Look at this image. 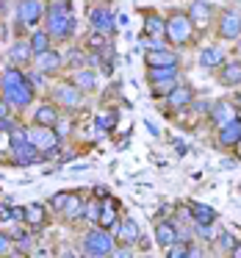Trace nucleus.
<instances>
[{
	"instance_id": "nucleus-1",
	"label": "nucleus",
	"mask_w": 241,
	"mask_h": 258,
	"mask_svg": "<svg viewBox=\"0 0 241 258\" xmlns=\"http://www.w3.org/2000/svg\"><path fill=\"white\" fill-rule=\"evenodd\" d=\"M3 97L14 108H25L34 100V89H31V84L25 81V75L20 70H6V75H3Z\"/></svg>"
},
{
	"instance_id": "nucleus-2",
	"label": "nucleus",
	"mask_w": 241,
	"mask_h": 258,
	"mask_svg": "<svg viewBox=\"0 0 241 258\" xmlns=\"http://www.w3.org/2000/svg\"><path fill=\"white\" fill-rule=\"evenodd\" d=\"M72 28H75V20H72V14H69L67 0H56L50 6V12H47V34L64 39V36L72 34Z\"/></svg>"
},
{
	"instance_id": "nucleus-3",
	"label": "nucleus",
	"mask_w": 241,
	"mask_h": 258,
	"mask_svg": "<svg viewBox=\"0 0 241 258\" xmlns=\"http://www.w3.org/2000/svg\"><path fill=\"white\" fill-rule=\"evenodd\" d=\"M84 252L86 255H111L114 252V239L106 233V230H92V233H86L84 239Z\"/></svg>"
},
{
	"instance_id": "nucleus-4",
	"label": "nucleus",
	"mask_w": 241,
	"mask_h": 258,
	"mask_svg": "<svg viewBox=\"0 0 241 258\" xmlns=\"http://www.w3.org/2000/svg\"><path fill=\"white\" fill-rule=\"evenodd\" d=\"M167 39L172 45H186L191 39V17L186 14H172L167 20Z\"/></svg>"
},
{
	"instance_id": "nucleus-5",
	"label": "nucleus",
	"mask_w": 241,
	"mask_h": 258,
	"mask_svg": "<svg viewBox=\"0 0 241 258\" xmlns=\"http://www.w3.org/2000/svg\"><path fill=\"white\" fill-rule=\"evenodd\" d=\"M238 34H241V14L233 12V9L222 12V17H219V36L222 39H235Z\"/></svg>"
},
{
	"instance_id": "nucleus-6",
	"label": "nucleus",
	"mask_w": 241,
	"mask_h": 258,
	"mask_svg": "<svg viewBox=\"0 0 241 258\" xmlns=\"http://www.w3.org/2000/svg\"><path fill=\"white\" fill-rule=\"evenodd\" d=\"M28 139H31V145H34V147H39L42 153L58 145V136L53 134V131L47 128V125H36L34 131H28Z\"/></svg>"
},
{
	"instance_id": "nucleus-7",
	"label": "nucleus",
	"mask_w": 241,
	"mask_h": 258,
	"mask_svg": "<svg viewBox=\"0 0 241 258\" xmlns=\"http://www.w3.org/2000/svg\"><path fill=\"white\" fill-rule=\"evenodd\" d=\"M150 81L155 86H161L158 95H167V89L178 81V67H150Z\"/></svg>"
},
{
	"instance_id": "nucleus-8",
	"label": "nucleus",
	"mask_w": 241,
	"mask_h": 258,
	"mask_svg": "<svg viewBox=\"0 0 241 258\" xmlns=\"http://www.w3.org/2000/svg\"><path fill=\"white\" fill-rule=\"evenodd\" d=\"M42 12H45V3L42 0H25V3H20V23L23 25L39 23Z\"/></svg>"
},
{
	"instance_id": "nucleus-9",
	"label": "nucleus",
	"mask_w": 241,
	"mask_h": 258,
	"mask_svg": "<svg viewBox=\"0 0 241 258\" xmlns=\"http://www.w3.org/2000/svg\"><path fill=\"white\" fill-rule=\"evenodd\" d=\"M219 142H222L224 147L238 145V142H241V119L238 117L230 119L227 125H222V131H219Z\"/></svg>"
},
{
	"instance_id": "nucleus-10",
	"label": "nucleus",
	"mask_w": 241,
	"mask_h": 258,
	"mask_svg": "<svg viewBox=\"0 0 241 258\" xmlns=\"http://www.w3.org/2000/svg\"><path fill=\"white\" fill-rule=\"evenodd\" d=\"M89 23L95 25L100 34H111L114 31V14L108 12V9H95V12L89 14Z\"/></svg>"
},
{
	"instance_id": "nucleus-11",
	"label": "nucleus",
	"mask_w": 241,
	"mask_h": 258,
	"mask_svg": "<svg viewBox=\"0 0 241 258\" xmlns=\"http://www.w3.org/2000/svg\"><path fill=\"white\" fill-rule=\"evenodd\" d=\"M211 119L222 128V125H227L230 119H235V108H233V103H227V100H219L216 106L211 108Z\"/></svg>"
},
{
	"instance_id": "nucleus-12",
	"label": "nucleus",
	"mask_w": 241,
	"mask_h": 258,
	"mask_svg": "<svg viewBox=\"0 0 241 258\" xmlns=\"http://www.w3.org/2000/svg\"><path fill=\"white\" fill-rule=\"evenodd\" d=\"M14 161H17L20 167H31V164L42 161V158H39V147H34L31 142H28V145H23V147H17V150H14Z\"/></svg>"
},
{
	"instance_id": "nucleus-13",
	"label": "nucleus",
	"mask_w": 241,
	"mask_h": 258,
	"mask_svg": "<svg viewBox=\"0 0 241 258\" xmlns=\"http://www.w3.org/2000/svg\"><path fill=\"white\" fill-rule=\"evenodd\" d=\"M191 217H194V225H213L216 222V211L205 203H194L191 206Z\"/></svg>"
},
{
	"instance_id": "nucleus-14",
	"label": "nucleus",
	"mask_w": 241,
	"mask_h": 258,
	"mask_svg": "<svg viewBox=\"0 0 241 258\" xmlns=\"http://www.w3.org/2000/svg\"><path fill=\"white\" fill-rule=\"evenodd\" d=\"M175 239H178V222H161L155 228V241L161 247H169Z\"/></svg>"
},
{
	"instance_id": "nucleus-15",
	"label": "nucleus",
	"mask_w": 241,
	"mask_h": 258,
	"mask_svg": "<svg viewBox=\"0 0 241 258\" xmlns=\"http://www.w3.org/2000/svg\"><path fill=\"white\" fill-rule=\"evenodd\" d=\"M56 97L64 103V106H81V103H84V95L78 92V86H69V84L58 86V89H56Z\"/></svg>"
},
{
	"instance_id": "nucleus-16",
	"label": "nucleus",
	"mask_w": 241,
	"mask_h": 258,
	"mask_svg": "<svg viewBox=\"0 0 241 258\" xmlns=\"http://www.w3.org/2000/svg\"><path fill=\"white\" fill-rule=\"evenodd\" d=\"M147 64L150 67H178V58H175V53H167V50H150L147 53Z\"/></svg>"
},
{
	"instance_id": "nucleus-17",
	"label": "nucleus",
	"mask_w": 241,
	"mask_h": 258,
	"mask_svg": "<svg viewBox=\"0 0 241 258\" xmlns=\"http://www.w3.org/2000/svg\"><path fill=\"white\" fill-rule=\"evenodd\" d=\"M97 225H100L103 230L117 228V208H114L111 203H103V206H100V217H97Z\"/></svg>"
},
{
	"instance_id": "nucleus-18",
	"label": "nucleus",
	"mask_w": 241,
	"mask_h": 258,
	"mask_svg": "<svg viewBox=\"0 0 241 258\" xmlns=\"http://www.w3.org/2000/svg\"><path fill=\"white\" fill-rule=\"evenodd\" d=\"M222 84L224 86H238L241 84V61H233V64H224V70H222Z\"/></svg>"
},
{
	"instance_id": "nucleus-19",
	"label": "nucleus",
	"mask_w": 241,
	"mask_h": 258,
	"mask_svg": "<svg viewBox=\"0 0 241 258\" xmlns=\"http://www.w3.org/2000/svg\"><path fill=\"white\" fill-rule=\"evenodd\" d=\"M224 61V53L219 50V47H205V50L200 53V64L205 70H211V67H219V64Z\"/></svg>"
},
{
	"instance_id": "nucleus-20",
	"label": "nucleus",
	"mask_w": 241,
	"mask_h": 258,
	"mask_svg": "<svg viewBox=\"0 0 241 258\" xmlns=\"http://www.w3.org/2000/svg\"><path fill=\"white\" fill-rule=\"evenodd\" d=\"M58 67H61V56H58V53H53V50L39 53V70L42 73H56Z\"/></svg>"
},
{
	"instance_id": "nucleus-21",
	"label": "nucleus",
	"mask_w": 241,
	"mask_h": 258,
	"mask_svg": "<svg viewBox=\"0 0 241 258\" xmlns=\"http://www.w3.org/2000/svg\"><path fill=\"white\" fill-rule=\"evenodd\" d=\"M191 95H194V92L189 89V86H178V89H172L169 92V106L172 108H180V106H186V103H191Z\"/></svg>"
},
{
	"instance_id": "nucleus-22",
	"label": "nucleus",
	"mask_w": 241,
	"mask_h": 258,
	"mask_svg": "<svg viewBox=\"0 0 241 258\" xmlns=\"http://www.w3.org/2000/svg\"><path fill=\"white\" fill-rule=\"evenodd\" d=\"M211 6H208L205 0H197V3H191V12H189V17H191V23H208L211 20Z\"/></svg>"
},
{
	"instance_id": "nucleus-23",
	"label": "nucleus",
	"mask_w": 241,
	"mask_h": 258,
	"mask_svg": "<svg viewBox=\"0 0 241 258\" xmlns=\"http://www.w3.org/2000/svg\"><path fill=\"white\" fill-rule=\"evenodd\" d=\"M42 222H45V211H42L39 203H31V206H25V225H31V228H39Z\"/></svg>"
},
{
	"instance_id": "nucleus-24",
	"label": "nucleus",
	"mask_w": 241,
	"mask_h": 258,
	"mask_svg": "<svg viewBox=\"0 0 241 258\" xmlns=\"http://www.w3.org/2000/svg\"><path fill=\"white\" fill-rule=\"evenodd\" d=\"M119 228V241H125V244H130V241L139 239V225L133 222V219H125L122 225H117Z\"/></svg>"
},
{
	"instance_id": "nucleus-25",
	"label": "nucleus",
	"mask_w": 241,
	"mask_h": 258,
	"mask_svg": "<svg viewBox=\"0 0 241 258\" xmlns=\"http://www.w3.org/2000/svg\"><path fill=\"white\" fill-rule=\"evenodd\" d=\"M75 84H78V89H84V92H95L97 89V78H95L92 70H81V73L75 75Z\"/></svg>"
},
{
	"instance_id": "nucleus-26",
	"label": "nucleus",
	"mask_w": 241,
	"mask_h": 258,
	"mask_svg": "<svg viewBox=\"0 0 241 258\" xmlns=\"http://www.w3.org/2000/svg\"><path fill=\"white\" fill-rule=\"evenodd\" d=\"M34 119H36V125H47V128H50V125L58 119V114H56V108H53V106H39Z\"/></svg>"
},
{
	"instance_id": "nucleus-27",
	"label": "nucleus",
	"mask_w": 241,
	"mask_h": 258,
	"mask_svg": "<svg viewBox=\"0 0 241 258\" xmlns=\"http://www.w3.org/2000/svg\"><path fill=\"white\" fill-rule=\"evenodd\" d=\"M117 111H103V114H97V128H100V136L106 134V131H114L117 128Z\"/></svg>"
},
{
	"instance_id": "nucleus-28",
	"label": "nucleus",
	"mask_w": 241,
	"mask_h": 258,
	"mask_svg": "<svg viewBox=\"0 0 241 258\" xmlns=\"http://www.w3.org/2000/svg\"><path fill=\"white\" fill-rule=\"evenodd\" d=\"M31 53H34V50H31V45H25V42H17V45L12 47V53H9V58H12L14 64H17V61L25 64V61L31 58Z\"/></svg>"
},
{
	"instance_id": "nucleus-29",
	"label": "nucleus",
	"mask_w": 241,
	"mask_h": 258,
	"mask_svg": "<svg viewBox=\"0 0 241 258\" xmlns=\"http://www.w3.org/2000/svg\"><path fill=\"white\" fill-rule=\"evenodd\" d=\"M31 50L39 56V53L50 50V34H42V31H36L34 36H31Z\"/></svg>"
},
{
	"instance_id": "nucleus-30",
	"label": "nucleus",
	"mask_w": 241,
	"mask_h": 258,
	"mask_svg": "<svg viewBox=\"0 0 241 258\" xmlns=\"http://www.w3.org/2000/svg\"><path fill=\"white\" fill-rule=\"evenodd\" d=\"M144 31H147L150 36H161V34H167V25H164V20H161V17L150 14V17L144 20Z\"/></svg>"
},
{
	"instance_id": "nucleus-31",
	"label": "nucleus",
	"mask_w": 241,
	"mask_h": 258,
	"mask_svg": "<svg viewBox=\"0 0 241 258\" xmlns=\"http://www.w3.org/2000/svg\"><path fill=\"white\" fill-rule=\"evenodd\" d=\"M28 131H20V128H14L12 131V139H9V145H12V150H17V147H23V145H28Z\"/></svg>"
},
{
	"instance_id": "nucleus-32",
	"label": "nucleus",
	"mask_w": 241,
	"mask_h": 258,
	"mask_svg": "<svg viewBox=\"0 0 241 258\" xmlns=\"http://www.w3.org/2000/svg\"><path fill=\"white\" fill-rule=\"evenodd\" d=\"M167 255L169 258H183V255H189V247H186L183 241H172L169 250H167Z\"/></svg>"
},
{
	"instance_id": "nucleus-33",
	"label": "nucleus",
	"mask_w": 241,
	"mask_h": 258,
	"mask_svg": "<svg viewBox=\"0 0 241 258\" xmlns=\"http://www.w3.org/2000/svg\"><path fill=\"white\" fill-rule=\"evenodd\" d=\"M72 197H75V195H67V191H64V195H56V197H53V208L64 211V208H67L69 203H72Z\"/></svg>"
},
{
	"instance_id": "nucleus-34",
	"label": "nucleus",
	"mask_w": 241,
	"mask_h": 258,
	"mask_svg": "<svg viewBox=\"0 0 241 258\" xmlns=\"http://www.w3.org/2000/svg\"><path fill=\"white\" fill-rule=\"evenodd\" d=\"M89 47H92V50H103V47H106V39H103V34H100V31L89 36Z\"/></svg>"
},
{
	"instance_id": "nucleus-35",
	"label": "nucleus",
	"mask_w": 241,
	"mask_h": 258,
	"mask_svg": "<svg viewBox=\"0 0 241 258\" xmlns=\"http://www.w3.org/2000/svg\"><path fill=\"white\" fill-rule=\"evenodd\" d=\"M219 244H222V250L233 252V247H235V239H233L230 233H219Z\"/></svg>"
},
{
	"instance_id": "nucleus-36",
	"label": "nucleus",
	"mask_w": 241,
	"mask_h": 258,
	"mask_svg": "<svg viewBox=\"0 0 241 258\" xmlns=\"http://www.w3.org/2000/svg\"><path fill=\"white\" fill-rule=\"evenodd\" d=\"M194 233H200L202 239H213L216 230H213V225H194Z\"/></svg>"
},
{
	"instance_id": "nucleus-37",
	"label": "nucleus",
	"mask_w": 241,
	"mask_h": 258,
	"mask_svg": "<svg viewBox=\"0 0 241 258\" xmlns=\"http://www.w3.org/2000/svg\"><path fill=\"white\" fill-rule=\"evenodd\" d=\"M0 219H12V208L9 206H0Z\"/></svg>"
},
{
	"instance_id": "nucleus-38",
	"label": "nucleus",
	"mask_w": 241,
	"mask_h": 258,
	"mask_svg": "<svg viewBox=\"0 0 241 258\" xmlns=\"http://www.w3.org/2000/svg\"><path fill=\"white\" fill-rule=\"evenodd\" d=\"M9 250V236H0V255Z\"/></svg>"
},
{
	"instance_id": "nucleus-39",
	"label": "nucleus",
	"mask_w": 241,
	"mask_h": 258,
	"mask_svg": "<svg viewBox=\"0 0 241 258\" xmlns=\"http://www.w3.org/2000/svg\"><path fill=\"white\" fill-rule=\"evenodd\" d=\"M0 117H9V103H0Z\"/></svg>"
},
{
	"instance_id": "nucleus-40",
	"label": "nucleus",
	"mask_w": 241,
	"mask_h": 258,
	"mask_svg": "<svg viewBox=\"0 0 241 258\" xmlns=\"http://www.w3.org/2000/svg\"><path fill=\"white\" fill-rule=\"evenodd\" d=\"M238 158H241V142H238Z\"/></svg>"
},
{
	"instance_id": "nucleus-41",
	"label": "nucleus",
	"mask_w": 241,
	"mask_h": 258,
	"mask_svg": "<svg viewBox=\"0 0 241 258\" xmlns=\"http://www.w3.org/2000/svg\"><path fill=\"white\" fill-rule=\"evenodd\" d=\"M238 106H241V92H238Z\"/></svg>"
},
{
	"instance_id": "nucleus-42",
	"label": "nucleus",
	"mask_w": 241,
	"mask_h": 258,
	"mask_svg": "<svg viewBox=\"0 0 241 258\" xmlns=\"http://www.w3.org/2000/svg\"><path fill=\"white\" fill-rule=\"evenodd\" d=\"M238 53H241V47H238Z\"/></svg>"
}]
</instances>
